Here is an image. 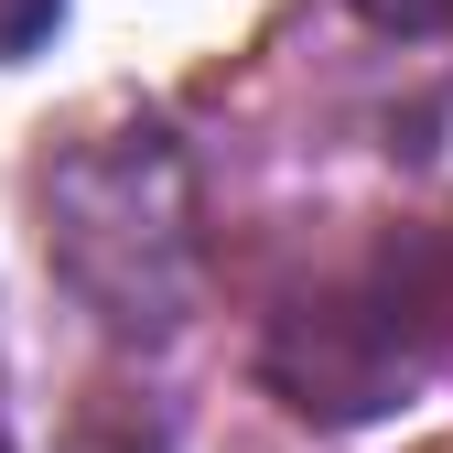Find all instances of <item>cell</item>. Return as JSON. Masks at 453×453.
<instances>
[{
  "mask_svg": "<svg viewBox=\"0 0 453 453\" xmlns=\"http://www.w3.org/2000/svg\"><path fill=\"white\" fill-rule=\"evenodd\" d=\"M54 22H65V0H0V65H22Z\"/></svg>",
  "mask_w": 453,
  "mask_h": 453,
  "instance_id": "3957f363",
  "label": "cell"
},
{
  "mask_svg": "<svg viewBox=\"0 0 453 453\" xmlns=\"http://www.w3.org/2000/svg\"><path fill=\"white\" fill-rule=\"evenodd\" d=\"M453 346V238H388L270 324V388L303 421H378Z\"/></svg>",
  "mask_w": 453,
  "mask_h": 453,
  "instance_id": "6da1fadb",
  "label": "cell"
},
{
  "mask_svg": "<svg viewBox=\"0 0 453 453\" xmlns=\"http://www.w3.org/2000/svg\"><path fill=\"white\" fill-rule=\"evenodd\" d=\"M43 238L65 259V280L119 334L184 324V292H195V184H184V151L162 130L76 151L65 173H54V226Z\"/></svg>",
  "mask_w": 453,
  "mask_h": 453,
  "instance_id": "7a4b0ae2",
  "label": "cell"
},
{
  "mask_svg": "<svg viewBox=\"0 0 453 453\" xmlns=\"http://www.w3.org/2000/svg\"><path fill=\"white\" fill-rule=\"evenodd\" d=\"M378 33H453V0H357Z\"/></svg>",
  "mask_w": 453,
  "mask_h": 453,
  "instance_id": "277c9868",
  "label": "cell"
}]
</instances>
